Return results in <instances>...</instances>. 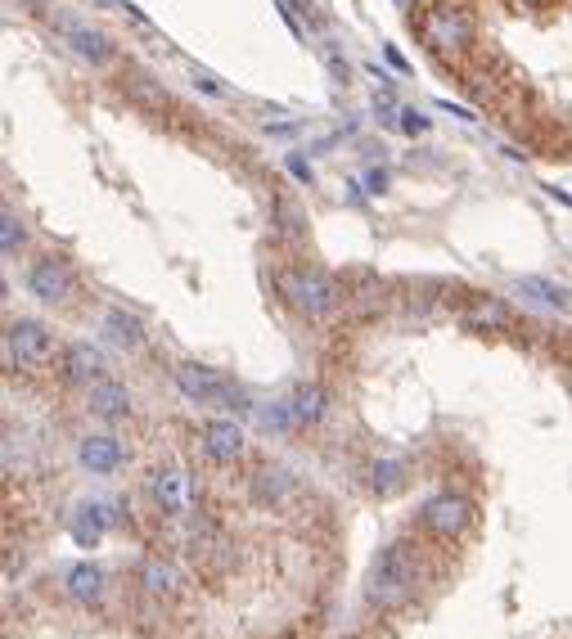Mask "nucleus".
<instances>
[{"mask_svg": "<svg viewBox=\"0 0 572 639\" xmlns=\"http://www.w3.org/2000/svg\"><path fill=\"white\" fill-rule=\"evenodd\" d=\"M410 590H415V554H410V545L392 540V545L379 549V558L370 567V599L379 608H401L410 599Z\"/></svg>", "mask_w": 572, "mask_h": 639, "instance_id": "nucleus-1", "label": "nucleus"}, {"mask_svg": "<svg viewBox=\"0 0 572 639\" xmlns=\"http://www.w3.org/2000/svg\"><path fill=\"white\" fill-rule=\"evenodd\" d=\"M59 342L55 333L46 329L41 320H10V329H5V360H10L14 369H46L50 360H55Z\"/></svg>", "mask_w": 572, "mask_h": 639, "instance_id": "nucleus-2", "label": "nucleus"}, {"mask_svg": "<svg viewBox=\"0 0 572 639\" xmlns=\"http://www.w3.org/2000/svg\"><path fill=\"white\" fill-rule=\"evenodd\" d=\"M280 293L289 297L302 315H311V320L329 315V311H334V302H338L334 284H329L325 275H316V270H284V275H280Z\"/></svg>", "mask_w": 572, "mask_h": 639, "instance_id": "nucleus-3", "label": "nucleus"}, {"mask_svg": "<svg viewBox=\"0 0 572 639\" xmlns=\"http://www.w3.org/2000/svg\"><path fill=\"white\" fill-rule=\"evenodd\" d=\"M172 378H176V387L199 405H235L239 401L226 374H217V369H208V365H194V360L172 365Z\"/></svg>", "mask_w": 572, "mask_h": 639, "instance_id": "nucleus-4", "label": "nucleus"}, {"mask_svg": "<svg viewBox=\"0 0 572 639\" xmlns=\"http://www.w3.org/2000/svg\"><path fill=\"white\" fill-rule=\"evenodd\" d=\"M149 500L167 518H185L194 509V482L185 468H154L149 473Z\"/></svg>", "mask_w": 572, "mask_h": 639, "instance_id": "nucleus-5", "label": "nucleus"}, {"mask_svg": "<svg viewBox=\"0 0 572 639\" xmlns=\"http://www.w3.org/2000/svg\"><path fill=\"white\" fill-rule=\"evenodd\" d=\"M73 266L59 257H41L37 266L28 270V293L41 297V302H64L68 293H73Z\"/></svg>", "mask_w": 572, "mask_h": 639, "instance_id": "nucleus-6", "label": "nucleus"}, {"mask_svg": "<svg viewBox=\"0 0 572 639\" xmlns=\"http://www.w3.org/2000/svg\"><path fill=\"white\" fill-rule=\"evenodd\" d=\"M424 527L428 531H437V536H460L464 527H469V518H473V509H469V500L464 495H433V500L424 504Z\"/></svg>", "mask_w": 572, "mask_h": 639, "instance_id": "nucleus-7", "label": "nucleus"}, {"mask_svg": "<svg viewBox=\"0 0 572 639\" xmlns=\"http://www.w3.org/2000/svg\"><path fill=\"white\" fill-rule=\"evenodd\" d=\"M424 36L433 50H460V45H469L473 36V23L460 14V9H433L424 23Z\"/></svg>", "mask_w": 572, "mask_h": 639, "instance_id": "nucleus-8", "label": "nucleus"}, {"mask_svg": "<svg viewBox=\"0 0 572 639\" xmlns=\"http://www.w3.org/2000/svg\"><path fill=\"white\" fill-rule=\"evenodd\" d=\"M77 459H82V468L109 477V473H118V468H122L127 450H122V441L109 437V432H91V437H82V446H77Z\"/></svg>", "mask_w": 572, "mask_h": 639, "instance_id": "nucleus-9", "label": "nucleus"}, {"mask_svg": "<svg viewBox=\"0 0 572 639\" xmlns=\"http://www.w3.org/2000/svg\"><path fill=\"white\" fill-rule=\"evenodd\" d=\"M244 428H239L235 419H208L203 423V450H208L217 464H235L239 455H244Z\"/></svg>", "mask_w": 572, "mask_h": 639, "instance_id": "nucleus-10", "label": "nucleus"}, {"mask_svg": "<svg viewBox=\"0 0 572 639\" xmlns=\"http://www.w3.org/2000/svg\"><path fill=\"white\" fill-rule=\"evenodd\" d=\"M86 410L104 423H118L131 414V392L122 383H113V378H100V383L86 387Z\"/></svg>", "mask_w": 572, "mask_h": 639, "instance_id": "nucleus-11", "label": "nucleus"}, {"mask_svg": "<svg viewBox=\"0 0 572 639\" xmlns=\"http://www.w3.org/2000/svg\"><path fill=\"white\" fill-rule=\"evenodd\" d=\"M68 531H73V540L77 545H86V549H95L104 540V531H109V504H100V500H86V504H77L73 509V518H68Z\"/></svg>", "mask_w": 572, "mask_h": 639, "instance_id": "nucleus-12", "label": "nucleus"}, {"mask_svg": "<svg viewBox=\"0 0 572 639\" xmlns=\"http://www.w3.org/2000/svg\"><path fill=\"white\" fill-rule=\"evenodd\" d=\"M64 374L73 378V383H100L104 378V356L91 347V342H73V347L64 351Z\"/></svg>", "mask_w": 572, "mask_h": 639, "instance_id": "nucleus-13", "label": "nucleus"}, {"mask_svg": "<svg viewBox=\"0 0 572 639\" xmlns=\"http://www.w3.org/2000/svg\"><path fill=\"white\" fill-rule=\"evenodd\" d=\"M64 32H68V41H73V50L82 54V59H91V63H109L113 59V45H109V36H104V32H91V27L68 23V18H64Z\"/></svg>", "mask_w": 572, "mask_h": 639, "instance_id": "nucleus-14", "label": "nucleus"}, {"mask_svg": "<svg viewBox=\"0 0 572 639\" xmlns=\"http://www.w3.org/2000/svg\"><path fill=\"white\" fill-rule=\"evenodd\" d=\"M289 410H293V419H298V423H320V419H325V410H329V396H325V387H316V383H302V387H293V396H289Z\"/></svg>", "mask_w": 572, "mask_h": 639, "instance_id": "nucleus-15", "label": "nucleus"}, {"mask_svg": "<svg viewBox=\"0 0 572 639\" xmlns=\"http://www.w3.org/2000/svg\"><path fill=\"white\" fill-rule=\"evenodd\" d=\"M68 594H73L77 603H95L104 594V572L95 563H77L68 567Z\"/></svg>", "mask_w": 572, "mask_h": 639, "instance_id": "nucleus-16", "label": "nucleus"}, {"mask_svg": "<svg viewBox=\"0 0 572 639\" xmlns=\"http://www.w3.org/2000/svg\"><path fill=\"white\" fill-rule=\"evenodd\" d=\"M140 581H145L149 594H176L181 590V572H176L167 558H145V563H140Z\"/></svg>", "mask_w": 572, "mask_h": 639, "instance_id": "nucleus-17", "label": "nucleus"}, {"mask_svg": "<svg viewBox=\"0 0 572 639\" xmlns=\"http://www.w3.org/2000/svg\"><path fill=\"white\" fill-rule=\"evenodd\" d=\"M104 329H109V338L118 342V347H140V338H145L140 320H136V315H127L122 306H113V311L104 315Z\"/></svg>", "mask_w": 572, "mask_h": 639, "instance_id": "nucleus-18", "label": "nucleus"}, {"mask_svg": "<svg viewBox=\"0 0 572 639\" xmlns=\"http://www.w3.org/2000/svg\"><path fill=\"white\" fill-rule=\"evenodd\" d=\"M518 293H527V297H536V302H545V306H554V311H568V293H563L559 284H550V279H541V275H523L518 279Z\"/></svg>", "mask_w": 572, "mask_h": 639, "instance_id": "nucleus-19", "label": "nucleus"}, {"mask_svg": "<svg viewBox=\"0 0 572 639\" xmlns=\"http://www.w3.org/2000/svg\"><path fill=\"white\" fill-rule=\"evenodd\" d=\"M370 486H374L379 495H397L401 486H406V464H401V459H374Z\"/></svg>", "mask_w": 572, "mask_h": 639, "instance_id": "nucleus-20", "label": "nucleus"}, {"mask_svg": "<svg viewBox=\"0 0 572 639\" xmlns=\"http://www.w3.org/2000/svg\"><path fill=\"white\" fill-rule=\"evenodd\" d=\"M293 491V482H289V473H284V468H266L262 477H257V495H262V500H284V495Z\"/></svg>", "mask_w": 572, "mask_h": 639, "instance_id": "nucleus-21", "label": "nucleus"}, {"mask_svg": "<svg viewBox=\"0 0 572 639\" xmlns=\"http://www.w3.org/2000/svg\"><path fill=\"white\" fill-rule=\"evenodd\" d=\"M19 248H23V225L14 212H5L0 216V252H5V257H19Z\"/></svg>", "mask_w": 572, "mask_h": 639, "instance_id": "nucleus-22", "label": "nucleus"}, {"mask_svg": "<svg viewBox=\"0 0 572 639\" xmlns=\"http://www.w3.org/2000/svg\"><path fill=\"white\" fill-rule=\"evenodd\" d=\"M469 320H473V324H505L509 315H505V306H500V302H478V306L469 311Z\"/></svg>", "mask_w": 572, "mask_h": 639, "instance_id": "nucleus-23", "label": "nucleus"}, {"mask_svg": "<svg viewBox=\"0 0 572 639\" xmlns=\"http://www.w3.org/2000/svg\"><path fill=\"white\" fill-rule=\"evenodd\" d=\"M401 131H406V135H424L428 131V117L415 113V108H401Z\"/></svg>", "mask_w": 572, "mask_h": 639, "instance_id": "nucleus-24", "label": "nucleus"}, {"mask_svg": "<svg viewBox=\"0 0 572 639\" xmlns=\"http://www.w3.org/2000/svg\"><path fill=\"white\" fill-rule=\"evenodd\" d=\"M325 63L334 68V77H338V81H347V72H352V68H347V59H338V50H325Z\"/></svg>", "mask_w": 572, "mask_h": 639, "instance_id": "nucleus-25", "label": "nucleus"}, {"mask_svg": "<svg viewBox=\"0 0 572 639\" xmlns=\"http://www.w3.org/2000/svg\"><path fill=\"white\" fill-rule=\"evenodd\" d=\"M194 86L212 90V95H226V86H221V81H212V72H194Z\"/></svg>", "mask_w": 572, "mask_h": 639, "instance_id": "nucleus-26", "label": "nucleus"}, {"mask_svg": "<svg viewBox=\"0 0 572 639\" xmlns=\"http://www.w3.org/2000/svg\"><path fill=\"white\" fill-rule=\"evenodd\" d=\"M289 171H293V176H298V180H311V167L298 158V153H289Z\"/></svg>", "mask_w": 572, "mask_h": 639, "instance_id": "nucleus-27", "label": "nucleus"}, {"mask_svg": "<svg viewBox=\"0 0 572 639\" xmlns=\"http://www.w3.org/2000/svg\"><path fill=\"white\" fill-rule=\"evenodd\" d=\"M365 185H370V189H374V194H379V189H383V185H388V176H383V171H370V176H365Z\"/></svg>", "mask_w": 572, "mask_h": 639, "instance_id": "nucleus-28", "label": "nucleus"}]
</instances>
